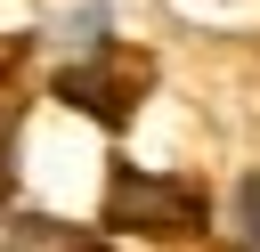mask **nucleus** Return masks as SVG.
<instances>
[{
    "label": "nucleus",
    "instance_id": "obj_3",
    "mask_svg": "<svg viewBox=\"0 0 260 252\" xmlns=\"http://www.w3.org/2000/svg\"><path fill=\"white\" fill-rule=\"evenodd\" d=\"M8 252H106V244H89V236L65 228V219H16V228H8Z\"/></svg>",
    "mask_w": 260,
    "mask_h": 252
},
{
    "label": "nucleus",
    "instance_id": "obj_4",
    "mask_svg": "<svg viewBox=\"0 0 260 252\" xmlns=\"http://www.w3.org/2000/svg\"><path fill=\"white\" fill-rule=\"evenodd\" d=\"M236 228H244V244L260 252V179H244V187H236Z\"/></svg>",
    "mask_w": 260,
    "mask_h": 252
},
{
    "label": "nucleus",
    "instance_id": "obj_2",
    "mask_svg": "<svg viewBox=\"0 0 260 252\" xmlns=\"http://www.w3.org/2000/svg\"><path fill=\"white\" fill-rule=\"evenodd\" d=\"M146 81H154V65H146L138 49H98L89 65H65V73H57V98H65V106H81L89 122L122 130V122H130V106L146 98Z\"/></svg>",
    "mask_w": 260,
    "mask_h": 252
},
{
    "label": "nucleus",
    "instance_id": "obj_6",
    "mask_svg": "<svg viewBox=\"0 0 260 252\" xmlns=\"http://www.w3.org/2000/svg\"><path fill=\"white\" fill-rule=\"evenodd\" d=\"M0 73H8V57H0Z\"/></svg>",
    "mask_w": 260,
    "mask_h": 252
},
{
    "label": "nucleus",
    "instance_id": "obj_5",
    "mask_svg": "<svg viewBox=\"0 0 260 252\" xmlns=\"http://www.w3.org/2000/svg\"><path fill=\"white\" fill-rule=\"evenodd\" d=\"M0 195H8V122H0Z\"/></svg>",
    "mask_w": 260,
    "mask_h": 252
},
{
    "label": "nucleus",
    "instance_id": "obj_1",
    "mask_svg": "<svg viewBox=\"0 0 260 252\" xmlns=\"http://www.w3.org/2000/svg\"><path fill=\"white\" fill-rule=\"evenodd\" d=\"M203 219H211V211H203V195H195L187 179H154V171L114 163L106 228H122V236H154V244H179V236H195Z\"/></svg>",
    "mask_w": 260,
    "mask_h": 252
}]
</instances>
